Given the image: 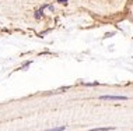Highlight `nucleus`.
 <instances>
[{"label": "nucleus", "mask_w": 133, "mask_h": 131, "mask_svg": "<svg viewBox=\"0 0 133 131\" xmlns=\"http://www.w3.org/2000/svg\"><path fill=\"white\" fill-rule=\"evenodd\" d=\"M66 2H67V0H59V3H62V4H64Z\"/></svg>", "instance_id": "obj_5"}, {"label": "nucleus", "mask_w": 133, "mask_h": 131, "mask_svg": "<svg viewBox=\"0 0 133 131\" xmlns=\"http://www.w3.org/2000/svg\"><path fill=\"white\" fill-rule=\"evenodd\" d=\"M41 13H42V10H41V11H36V13H35V18H41Z\"/></svg>", "instance_id": "obj_4"}, {"label": "nucleus", "mask_w": 133, "mask_h": 131, "mask_svg": "<svg viewBox=\"0 0 133 131\" xmlns=\"http://www.w3.org/2000/svg\"><path fill=\"white\" fill-rule=\"evenodd\" d=\"M108 130H114V127H101V128H93L88 131H108Z\"/></svg>", "instance_id": "obj_2"}, {"label": "nucleus", "mask_w": 133, "mask_h": 131, "mask_svg": "<svg viewBox=\"0 0 133 131\" xmlns=\"http://www.w3.org/2000/svg\"><path fill=\"white\" fill-rule=\"evenodd\" d=\"M66 127L64 126H60V127H55V128H49V130H46V131H63Z\"/></svg>", "instance_id": "obj_3"}, {"label": "nucleus", "mask_w": 133, "mask_h": 131, "mask_svg": "<svg viewBox=\"0 0 133 131\" xmlns=\"http://www.w3.org/2000/svg\"><path fill=\"white\" fill-rule=\"evenodd\" d=\"M100 99H102V101H128L126 96H115V95H104L100 96Z\"/></svg>", "instance_id": "obj_1"}]
</instances>
